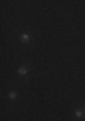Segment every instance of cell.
I'll use <instances>...</instances> for the list:
<instances>
[{
	"instance_id": "cell-1",
	"label": "cell",
	"mask_w": 85,
	"mask_h": 121,
	"mask_svg": "<svg viewBox=\"0 0 85 121\" xmlns=\"http://www.w3.org/2000/svg\"><path fill=\"white\" fill-rule=\"evenodd\" d=\"M20 39H22V42H23V43H27V42H30L31 36H30V34H27V32H23V34L20 35Z\"/></svg>"
},
{
	"instance_id": "cell-2",
	"label": "cell",
	"mask_w": 85,
	"mask_h": 121,
	"mask_svg": "<svg viewBox=\"0 0 85 121\" xmlns=\"http://www.w3.org/2000/svg\"><path fill=\"white\" fill-rule=\"evenodd\" d=\"M18 74H19V75H26V74H27V67H26V66H20V67L18 69Z\"/></svg>"
},
{
	"instance_id": "cell-3",
	"label": "cell",
	"mask_w": 85,
	"mask_h": 121,
	"mask_svg": "<svg viewBox=\"0 0 85 121\" xmlns=\"http://www.w3.org/2000/svg\"><path fill=\"white\" fill-rule=\"evenodd\" d=\"M16 97H18V94L15 93V91H12V93H9V98H11V99H15Z\"/></svg>"
},
{
	"instance_id": "cell-4",
	"label": "cell",
	"mask_w": 85,
	"mask_h": 121,
	"mask_svg": "<svg viewBox=\"0 0 85 121\" xmlns=\"http://www.w3.org/2000/svg\"><path fill=\"white\" fill-rule=\"evenodd\" d=\"M76 116L78 117V118H81V117H82V112H81L80 109H77V110H76Z\"/></svg>"
}]
</instances>
